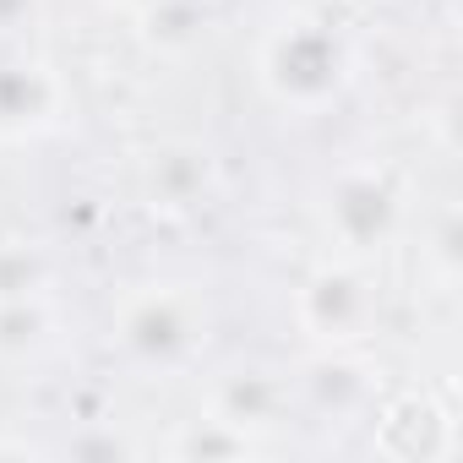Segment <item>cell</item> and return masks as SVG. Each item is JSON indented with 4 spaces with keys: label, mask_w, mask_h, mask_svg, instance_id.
Returning a JSON list of instances; mask_svg holds the SVG:
<instances>
[{
    "label": "cell",
    "mask_w": 463,
    "mask_h": 463,
    "mask_svg": "<svg viewBox=\"0 0 463 463\" xmlns=\"http://www.w3.org/2000/svg\"><path fill=\"white\" fill-rule=\"evenodd\" d=\"M257 82L262 93L289 115H322L333 109L354 82V50L349 39L322 17H284L262 50H257Z\"/></svg>",
    "instance_id": "cell-1"
},
{
    "label": "cell",
    "mask_w": 463,
    "mask_h": 463,
    "mask_svg": "<svg viewBox=\"0 0 463 463\" xmlns=\"http://www.w3.org/2000/svg\"><path fill=\"white\" fill-rule=\"evenodd\" d=\"M376 447L387 458L403 463H425V458H452L458 436H452V414L430 398V392H403L382 420H376Z\"/></svg>",
    "instance_id": "cell-6"
},
{
    "label": "cell",
    "mask_w": 463,
    "mask_h": 463,
    "mask_svg": "<svg viewBox=\"0 0 463 463\" xmlns=\"http://www.w3.org/2000/svg\"><path fill=\"white\" fill-rule=\"evenodd\" d=\"M213 414H223L229 425L241 430H268L279 414H284V387L268 376V371H235L229 382H218L213 392Z\"/></svg>",
    "instance_id": "cell-8"
},
{
    "label": "cell",
    "mask_w": 463,
    "mask_h": 463,
    "mask_svg": "<svg viewBox=\"0 0 463 463\" xmlns=\"http://www.w3.org/2000/svg\"><path fill=\"white\" fill-rule=\"evenodd\" d=\"M50 306L44 295H23V300H0V360H28L50 344Z\"/></svg>",
    "instance_id": "cell-9"
},
{
    "label": "cell",
    "mask_w": 463,
    "mask_h": 463,
    "mask_svg": "<svg viewBox=\"0 0 463 463\" xmlns=\"http://www.w3.org/2000/svg\"><path fill=\"white\" fill-rule=\"evenodd\" d=\"M403 229V191L382 164H344L322 191V235L344 262H376Z\"/></svg>",
    "instance_id": "cell-3"
},
{
    "label": "cell",
    "mask_w": 463,
    "mask_h": 463,
    "mask_svg": "<svg viewBox=\"0 0 463 463\" xmlns=\"http://www.w3.org/2000/svg\"><path fill=\"white\" fill-rule=\"evenodd\" d=\"M131 6H137V12H142V6H153V0H131Z\"/></svg>",
    "instance_id": "cell-13"
},
{
    "label": "cell",
    "mask_w": 463,
    "mask_h": 463,
    "mask_svg": "<svg viewBox=\"0 0 463 463\" xmlns=\"http://www.w3.org/2000/svg\"><path fill=\"white\" fill-rule=\"evenodd\" d=\"M295 322L311 344L344 354V349H360L376 322H382V289L371 279V262H344V257H327L295 295Z\"/></svg>",
    "instance_id": "cell-4"
},
{
    "label": "cell",
    "mask_w": 463,
    "mask_h": 463,
    "mask_svg": "<svg viewBox=\"0 0 463 463\" xmlns=\"http://www.w3.org/2000/svg\"><path fill=\"white\" fill-rule=\"evenodd\" d=\"M115 344L131 365L142 371H185L207 338H213V311H207V295L196 284H180V279H164V284H142L131 289L120 306H115Z\"/></svg>",
    "instance_id": "cell-2"
},
{
    "label": "cell",
    "mask_w": 463,
    "mask_h": 463,
    "mask_svg": "<svg viewBox=\"0 0 463 463\" xmlns=\"http://www.w3.org/2000/svg\"><path fill=\"white\" fill-rule=\"evenodd\" d=\"M257 452V436L251 430H241V425H229L223 414H202V420H191L180 436H175V458H202V463H213V458H251Z\"/></svg>",
    "instance_id": "cell-10"
},
{
    "label": "cell",
    "mask_w": 463,
    "mask_h": 463,
    "mask_svg": "<svg viewBox=\"0 0 463 463\" xmlns=\"http://www.w3.org/2000/svg\"><path fill=\"white\" fill-rule=\"evenodd\" d=\"M61 104H66V88L39 55L0 44V142H23L55 126Z\"/></svg>",
    "instance_id": "cell-5"
},
{
    "label": "cell",
    "mask_w": 463,
    "mask_h": 463,
    "mask_svg": "<svg viewBox=\"0 0 463 463\" xmlns=\"http://www.w3.org/2000/svg\"><path fill=\"white\" fill-rule=\"evenodd\" d=\"M33 17H39V0H0V39L23 33Z\"/></svg>",
    "instance_id": "cell-12"
},
{
    "label": "cell",
    "mask_w": 463,
    "mask_h": 463,
    "mask_svg": "<svg viewBox=\"0 0 463 463\" xmlns=\"http://www.w3.org/2000/svg\"><path fill=\"white\" fill-rule=\"evenodd\" d=\"M44 295V262L28 246H0V300Z\"/></svg>",
    "instance_id": "cell-11"
},
{
    "label": "cell",
    "mask_w": 463,
    "mask_h": 463,
    "mask_svg": "<svg viewBox=\"0 0 463 463\" xmlns=\"http://www.w3.org/2000/svg\"><path fill=\"white\" fill-rule=\"evenodd\" d=\"M213 180V158L191 142H169L142 164V191L153 207H191Z\"/></svg>",
    "instance_id": "cell-7"
}]
</instances>
